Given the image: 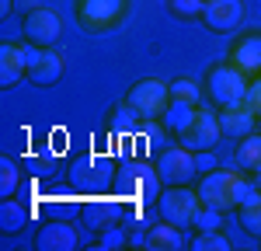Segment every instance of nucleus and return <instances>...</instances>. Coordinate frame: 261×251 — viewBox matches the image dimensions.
Masks as SVG:
<instances>
[{
	"instance_id": "nucleus-30",
	"label": "nucleus",
	"mask_w": 261,
	"mask_h": 251,
	"mask_svg": "<svg viewBox=\"0 0 261 251\" xmlns=\"http://www.w3.org/2000/svg\"><path fill=\"white\" fill-rule=\"evenodd\" d=\"M247 105L258 112V122H261V77L251 84V87H247Z\"/></svg>"
},
{
	"instance_id": "nucleus-13",
	"label": "nucleus",
	"mask_w": 261,
	"mask_h": 251,
	"mask_svg": "<svg viewBox=\"0 0 261 251\" xmlns=\"http://www.w3.org/2000/svg\"><path fill=\"white\" fill-rule=\"evenodd\" d=\"M254 122H258V112L251 105H233V108H220V126H223V136H251L254 133Z\"/></svg>"
},
{
	"instance_id": "nucleus-8",
	"label": "nucleus",
	"mask_w": 261,
	"mask_h": 251,
	"mask_svg": "<svg viewBox=\"0 0 261 251\" xmlns=\"http://www.w3.org/2000/svg\"><path fill=\"white\" fill-rule=\"evenodd\" d=\"M125 14V0H77V18L81 28L91 35L112 32Z\"/></svg>"
},
{
	"instance_id": "nucleus-23",
	"label": "nucleus",
	"mask_w": 261,
	"mask_h": 251,
	"mask_svg": "<svg viewBox=\"0 0 261 251\" xmlns=\"http://www.w3.org/2000/svg\"><path fill=\"white\" fill-rule=\"evenodd\" d=\"M140 122H143L140 112H136V108H133L129 102H122L119 108L108 115V126H112L115 133H133V129H140Z\"/></svg>"
},
{
	"instance_id": "nucleus-3",
	"label": "nucleus",
	"mask_w": 261,
	"mask_h": 251,
	"mask_svg": "<svg viewBox=\"0 0 261 251\" xmlns=\"http://www.w3.org/2000/svg\"><path fill=\"white\" fill-rule=\"evenodd\" d=\"M247 73H241L233 63H216L205 73V98L216 108H233L247 102Z\"/></svg>"
},
{
	"instance_id": "nucleus-18",
	"label": "nucleus",
	"mask_w": 261,
	"mask_h": 251,
	"mask_svg": "<svg viewBox=\"0 0 261 251\" xmlns=\"http://www.w3.org/2000/svg\"><path fill=\"white\" fill-rule=\"evenodd\" d=\"M237 220H241V227L247 234L261 237V188H254L241 206H237Z\"/></svg>"
},
{
	"instance_id": "nucleus-1",
	"label": "nucleus",
	"mask_w": 261,
	"mask_h": 251,
	"mask_svg": "<svg viewBox=\"0 0 261 251\" xmlns=\"http://www.w3.org/2000/svg\"><path fill=\"white\" fill-rule=\"evenodd\" d=\"M254 192V182H247L241 174H233V171H226V167H213V171H205L199 182V199L202 206H216V209H237Z\"/></svg>"
},
{
	"instance_id": "nucleus-16",
	"label": "nucleus",
	"mask_w": 261,
	"mask_h": 251,
	"mask_svg": "<svg viewBox=\"0 0 261 251\" xmlns=\"http://www.w3.org/2000/svg\"><path fill=\"white\" fill-rule=\"evenodd\" d=\"M230 63L241 70V73H247V77H254V73H261V35H244L237 45H233V53H230Z\"/></svg>"
},
{
	"instance_id": "nucleus-7",
	"label": "nucleus",
	"mask_w": 261,
	"mask_h": 251,
	"mask_svg": "<svg viewBox=\"0 0 261 251\" xmlns=\"http://www.w3.org/2000/svg\"><path fill=\"white\" fill-rule=\"evenodd\" d=\"M153 164H157V174L164 185H188L199 174V161L188 146H164Z\"/></svg>"
},
{
	"instance_id": "nucleus-2",
	"label": "nucleus",
	"mask_w": 261,
	"mask_h": 251,
	"mask_svg": "<svg viewBox=\"0 0 261 251\" xmlns=\"http://www.w3.org/2000/svg\"><path fill=\"white\" fill-rule=\"evenodd\" d=\"M115 185H119V195L129 199L133 206H150L157 203L161 195V174H157V164L150 161H125L115 174Z\"/></svg>"
},
{
	"instance_id": "nucleus-11",
	"label": "nucleus",
	"mask_w": 261,
	"mask_h": 251,
	"mask_svg": "<svg viewBox=\"0 0 261 251\" xmlns=\"http://www.w3.org/2000/svg\"><path fill=\"white\" fill-rule=\"evenodd\" d=\"M244 21V4L241 0H205L202 7V24L216 35H226L233 32L237 24Z\"/></svg>"
},
{
	"instance_id": "nucleus-33",
	"label": "nucleus",
	"mask_w": 261,
	"mask_h": 251,
	"mask_svg": "<svg viewBox=\"0 0 261 251\" xmlns=\"http://www.w3.org/2000/svg\"><path fill=\"white\" fill-rule=\"evenodd\" d=\"M251 174H254V185H261V167H258V171H251Z\"/></svg>"
},
{
	"instance_id": "nucleus-27",
	"label": "nucleus",
	"mask_w": 261,
	"mask_h": 251,
	"mask_svg": "<svg viewBox=\"0 0 261 251\" xmlns=\"http://www.w3.org/2000/svg\"><path fill=\"white\" fill-rule=\"evenodd\" d=\"M129 244V230L125 227H105L101 230V241H98V251H112V248H125Z\"/></svg>"
},
{
	"instance_id": "nucleus-29",
	"label": "nucleus",
	"mask_w": 261,
	"mask_h": 251,
	"mask_svg": "<svg viewBox=\"0 0 261 251\" xmlns=\"http://www.w3.org/2000/svg\"><path fill=\"white\" fill-rule=\"evenodd\" d=\"M202 7H205V0H171V14L181 21L202 18Z\"/></svg>"
},
{
	"instance_id": "nucleus-25",
	"label": "nucleus",
	"mask_w": 261,
	"mask_h": 251,
	"mask_svg": "<svg viewBox=\"0 0 261 251\" xmlns=\"http://www.w3.org/2000/svg\"><path fill=\"white\" fill-rule=\"evenodd\" d=\"M192 251H230V237L220 230H199V237L192 241Z\"/></svg>"
},
{
	"instance_id": "nucleus-5",
	"label": "nucleus",
	"mask_w": 261,
	"mask_h": 251,
	"mask_svg": "<svg viewBox=\"0 0 261 251\" xmlns=\"http://www.w3.org/2000/svg\"><path fill=\"white\" fill-rule=\"evenodd\" d=\"M202 209V199L199 192H192V188L185 185H164L161 195H157V213H161V220L167 223H174V227L188 230L195 223V213Z\"/></svg>"
},
{
	"instance_id": "nucleus-22",
	"label": "nucleus",
	"mask_w": 261,
	"mask_h": 251,
	"mask_svg": "<svg viewBox=\"0 0 261 251\" xmlns=\"http://www.w3.org/2000/svg\"><path fill=\"white\" fill-rule=\"evenodd\" d=\"M21 171H18V164L11 161V157H4L0 161V199H14L21 192Z\"/></svg>"
},
{
	"instance_id": "nucleus-31",
	"label": "nucleus",
	"mask_w": 261,
	"mask_h": 251,
	"mask_svg": "<svg viewBox=\"0 0 261 251\" xmlns=\"http://www.w3.org/2000/svg\"><path fill=\"white\" fill-rule=\"evenodd\" d=\"M195 161H199V171H213V167H216V161L209 157V150H205V154H195Z\"/></svg>"
},
{
	"instance_id": "nucleus-14",
	"label": "nucleus",
	"mask_w": 261,
	"mask_h": 251,
	"mask_svg": "<svg viewBox=\"0 0 261 251\" xmlns=\"http://www.w3.org/2000/svg\"><path fill=\"white\" fill-rule=\"evenodd\" d=\"M28 77V63H24V53H21V45L14 42H4L0 45V87L4 91H11L18 81Z\"/></svg>"
},
{
	"instance_id": "nucleus-32",
	"label": "nucleus",
	"mask_w": 261,
	"mask_h": 251,
	"mask_svg": "<svg viewBox=\"0 0 261 251\" xmlns=\"http://www.w3.org/2000/svg\"><path fill=\"white\" fill-rule=\"evenodd\" d=\"M11 7H14V0H0V14H4V18L11 14Z\"/></svg>"
},
{
	"instance_id": "nucleus-19",
	"label": "nucleus",
	"mask_w": 261,
	"mask_h": 251,
	"mask_svg": "<svg viewBox=\"0 0 261 251\" xmlns=\"http://www.w3.org/2000/svg\"><path fill=\"white\" fill-rule=\"evenodd\" d=\"M28 223V206L18 199H0V230L4 234H18Z\"/></svg>"
},
{
	"instance_id": "nucleus-20",
	"label": "nucleus",
	"mask_w": 261,
	"mask_h": 251,
	"mask_svg": "<svg viewBox=\"0 0 261 251\" xmlns=\"http://www.w3.org/2000/svg\"><path fill=\"white\" fill-rule=\"evenodd\" d=\"M195 112H199V105H188V102H174L171 98V105H167V112H164V122H167V129L171 133H181L185 126L195 119Z\"/></svg>"
},
{
	"instance_id": "nucleus-6",
	"label": "nucleus",
	"mask_w": 261,
	"mask_h": 251,
	"mask_svg": "<svg viewBox=\"0 0 261 251\" xmlns=\"http://www.w3.org/2000/svg\"><path fill=\"white\" fill-rule=\"evenodd\" d=\"M125 102L140 112L143 122H150V119H161L164 112H167V105H171V87L164 81H153V77H150V81H136L129 87Z\"/></svg>"
},
{
	"instance_id": "nucleus-17",
	"label": "nucleus",
	"mask_w": 261,
	"mask_h": 251,
	"mask_svg": "<svg viewBox=\"0 0 261 251\" xmlns=\"http://www.w3.org/2000/svg\"><path fill=\"white\" fill-rule=\"evenodd\" d=\"M143 248H150V251H178V248H185V230L174 227V223H167V220H161L153 230H146Z\"/></svg>"
},
{
	"instance_id": "nucleus-28",
	"label": "nucleus",
	"mask_w": 261,
	"mask_h": 251,
	"mask_svg": "<svg viewBox=\"0 0 261 251\" xmlns=\"http://www.w3.org/2000/svg\"><path fill=\"white\" fill-rule=\"evenodd\" d=\"M223 216H226L223 209L202 206L199 213H195V223H192V227H195V230H220V227H223Z\"/></svg>"
},
{
	"instance_id": "nucleus-24",
	"label": "nucleus",
	"mask_w": 261,
	"mask_h": 251,
	"mask_svg": "<svg viewBox=\"0 0 261 251\" xmlns=\"http://www.w3.org/2000/svg\"><path fill=\"white\" fill-rule=\"evenodd\" d=\"M87 199H91V195H87ZM108 206H112V203H105V199H91V203L84 206V220H87V227H101V230H105L108 220H115V216H119L115 209H112V213H105Z\"/></svg>"
},
{
	"instance_id": "nucleus-4",
	"label": "nucleus",
	"mask_w": 261,
	"mask_h": 251,
	"mask_svg": "<svg viewBox=\"0 0 261 251\" xmlns=\"http://www.w3.org/2000/svg\"><path fill=\"white\" fill-rule=\"evenodd\" d=\"M66 178H70V185L77 188V192L101 195L105 188L115 182V161L105 157V154H81V157H73Z\"/></svg>"
},
{
	"instance_id": "nucleus-21",
	"label": "nucleus",
	"mask_w": 261,
	"mask_h": 251,
	"mask_svg": "<svg viewBox=\"0 0 261 251\" xmlns=\"http://www.w3.org/2000/svg\"><path fill=\"white\" fill-rule=\"evenodd\" d=\"M237 164L244 171H258L261 167V133H251V136L241 140V146H237Z\"/></svg>"
},
{
	"instance_id": "nucleus-9",
	"label": "nucleus",
	"mask_w": 261,
	"mask_h": 251,
	"mask_svg": "<svg viewBox=\"0 0 261 251\" xmlns=\"http://www.w3.org/2000/svg\"><path fill=\"white\" fill-rule=\"evenodd\" d=\"M178 140H181V146H188L192 154H205V150H213V146L223 140L220 115H213L209 108H199L195 119L178 133Z\"/></svg>"
},
{
	"instance_id": "nucleus-12",
	"label": "nucleus",
	"mask_w": 261,
	"mask_h": 251,
	"mask_svg": "<svg viewBox=\"0 0 261 251\" xmlns=\"http://www.w3.org/2000/svg\"><path fill=\"white\" fill-rule=\"evenodd\" d=\"M63 56L49 45H39V56L28 63V81L35 84V87H53V84H60L63 81Z\"/></svg>"
},
{
	"instance_id": "nucleus-10",
	"label": "nucleus",
	"mask_w": 261,
	"mask_h": 251,
	"mask_svg": "<svg viewBox=\"0 0 261 251\" xmlns=\"http://www.w3.org/2000/svg\"><path fill=\"white\" fill-rule=\"evenodd\" d=\"M21 32H24V42H32V45H56L63 35V21L56 11H49V7H32L24 21H21Z\"/></svg>"
},
{
	"instance_id": "nucleus-26",
	"label": "nucleus",
	"mask_w": 261,
	"mask_h": 251,
	"mask_svg": "<svg viewBox=\"0 0 261 251\" xmlns=\"http://www.w3.org/2000/svg\"><path fill=\"white\" fill-rule=\"evenodd\" d=\"M171 98L174 102H188V105H199L202 91L195 81H188V77H178V81H171Z\"/></svg>"
},
{
	"instance_id": "nucleus-15",
	"label": "nucleus",
	"mask_w": 261,
	"mask_h": 251,
	"mask_svg": "<svg viewBox=\"0 0 261 251\" xmlns=\"http://www.w3.org/2000/svg\"><path fill=\"white\" fill-rule=\"evenodd\" d=\"M39 251H77L81 248V237H77V230L70 227V223H45L39 230Z\"/></svg>"
}]
</instances>
